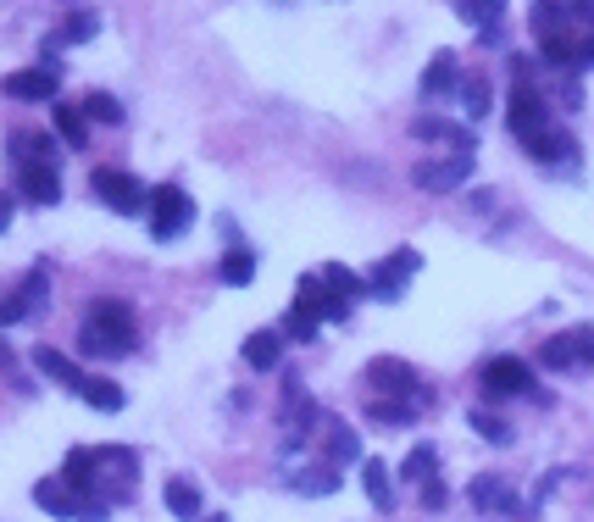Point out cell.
Here are the masks:
<instances>
[{
  "label": "cell",
  "instance_id": "obj_1",
  "mask_svg": "<svg viewBox=\"0 0 594 522\" xmlns=\"http://www.w3.org/2000/svg\"><path fill=\"white\" fill-rule=\"evenodd\" d=\"M534 39L550 67H594V12L589 7H534Z\"/></svg>",
  "mask_w": 594,
  "mask_h": 522
},
{
  "label": "cell",
  "instance_id": "obj_2",
  "mask_svg": "<svg viewBox=\"0 0 594 522\" xmlns=\"http://www.w3.org/2000/svg\"><path fill=\"white\" fill-rule=\"evenodd\" d=\"M505 123H512V134L528 145L534 161H561V156L578 150L567 134L550 128V106H545V95L534 90V83H517V90H512V101H505Z\"/></svg>",
  "mask_w": 594,
  "mask_h": 522
},
{
  "label": "cell",
  "instance_id": "obj_3",
  "mask_svg": "<svg viewBox=\"0 0 594 522\" xmlns=\"http://www.w3.org/2000/svg\"><path fill=\"white\" fill-rule=\"evenodd\" d=\"M83 356H101V362H117L139 344V328H134V306L128 300H95L90 317H83Z\"/></svg>",
  "mask_w": 594,
  "mask_h": 522
},
{
  "label": "cell",
  "instance_id": "obj_4",
  "mask_svg": "<svg viewBox=\"0 0 594 522\" xmlns=\"http://www.w3.org/2000/svg\"><path fill=\"white\" fill-rule=\"evenodd\" d=\"M34 500H39L50 517H61V522H106V517H112L106 500L78 495L67 478H39V484H34Z\"/></svg>",
  "mask_w": 594,
  "mask_h": 522
},
{
  "label": "cell",
  "instance_id": "obj_5",
  "mask_svg": "<svg viewBox=\"0 0 594 522\" xmlns=\"http://www.w3.org/2000/svg\"><path fill=\"white\" fill-rule=\"evenodd\" d=\"M472 156H478V150H445V156L416 161V167H411V184H416L422 195H450V190H461V184L472 179Z\"/></svg>",
  "mask_w": 594,
  "mask_h": 522
},
{
  "label": "cell",
  "instance_id": "obj_6",
  "mask_svg": "<svg viewBox=\"0 0 594 522\" xmlns=\"http://www.w3.org/2000/svg\"><path fill=\"white\" fill-rule=\"evenodd\" d=\"M367 378H373V389H384L389 400H400V406H422V400H434V389L422 384L416 373H411V362H400V356H378V362H367Z\"/></svg>",
  "mask_w": 594,
  "mask_h": 522
},
{
  "label": "cell",
  "instance_id": "obj_7",
  "mask_svg": "<svg viewBox=\"0 0 594 522\" xmlns=\"http://www.w3.org/2000/svg\"><path fill=\"white\" fill-rule=\"evenodd\" d=\"M190 223H195V201H190L179 184L150 190V234H156V239H179Z\"/></svg>",
  "mask_w": 594,
  "mask_h": 522
},
{
  "label": "cell",
  "instance_id": "obj_8",
  "mask_svg": "<svg viewBox=\"0 0 594 522\" xmlns=\"http://www.w3.org/2000/svg\"><path fill=\"white\" fill-rule=\"evenodd\" d=\"M539 362L550 373H572V367H594V328H572V333H550L539 344Z\"/></svg>",
  "mask_w": 594,
  "mask_h": 522
},
{
  "label": "cell",
  "instance_id": "obj_9",
  "mask_svg": "<svg viewBox=\"0 0 594 522\" xmlns=\"http://www.w3.org/2000/svg\"><path fill=\"white\" fill-rule=\"evenodd\" d=\"M95 195L112 206V212H123V217H134V212H145V184L134 179V172H117V167H95Z\"/></svg>",
  "mask_w": 594,
  "mask_h": 522
},
{
  "label": "cell",
  "instance_id": "obj_10",
  "mask_svg": "<svg viewBox=\"0 0 594 522\" xmlns=\"http://www.w3.org/2000/svg\"><path fill=\"white\" fill-rule=\"evenodd\" d=\"M478 384H483V395H534V373L523 356H489Z\"/></svg>",
  "mask_w": 594,
  "mask_h": 522
},
{
  "label": "cell",
  "instance_id": "obj_11",
  "mask_svg": "<svg viewBox=\"0 0 594 522\" xmlns=\"http://www.w3.org/2000/svg\"><path fill=\"white\" fill-rule=\"evenodd\" d=\"M422 268V256L416 250H395L389 261H378V268L367 273V290L378 295V300H400L405 295V279Z\"/></svg>",
  "mask_w": 594,
  "mask_h": 522
},
{
  "label": "cell",
  "instance_id": "obj_12",
  "mask_svg": "<svg viewBox=\"0 0 594 522\" xmlns=\"http://www.w3.org/2000/svg\"><path fill=\"white\" fill-rule=\"evenodd\" d=\"M0 90H7L12 101H56L61 95V72L56 67H23V72L0 78Z\"/></svg>",
  "mask_w": 594,
  "mask_h": 522
},
{
  "label": "cell",
  "instance_id": "obj_13",
  "mask_svg": "<svg viewBox=\"0 0 594 522\" xmlns=\"http://www.w3.org/2000/svg\"><path fill=\"white\" fill-rule=\"evenodd\" d=\"M95 34H101V12H90V7H78V12H67L61 34H56V39H45V67H56L50 56H56L61 45H83V39H95Z\"/></svg>",
  "mask_w": 594,
  "mask_h": 522
},
{
  "label": "cell",
  "instance_id": "obj_14",
  "mask_svg": "<svg viewBox=\"0 0 594 522\" xmlns=\"http://www.w3.org/2000/svg\"><path fill=\"white\" fill-rule=\"evenodd\" d=\"M34 367L50 378V384H61V389H72V395H83V384H90V373H78L61 351H56V344H39V351H34Z\"/></svg>",
  "mask_w": 594,
  "mask_h": 522
},
{
  "label": "cell",
  "instance_id": "obj_15",
  "mask_svg": "<svg viewBox=\"0 0 594 522\" xmlns=\"http://www.w3.org/2000/svg\"><path fill=\"white\" fill-rule=\"evenodd\" d=\"M18 195L34 201V206H56V201H61V179H56V167H23V172H18Z\"/></svg>",
  "mask_w": 594,
  "mask_h": 522
},
{
  "label": "cell",
  "instance_id": "obj_16",
  "mask_svg": "<svg viewBox=\"0 0 594 522\" xmlns=\"http://www.w3.org/2000/svg\"><path fill=\"white\" fill-rule=\"evenodd\" d=\"M450 90H461V67H456L450 50H439V56L429 61V72H422V95L439 101V95H450Z\"/></svg>",
  "mask_w": 594,
  "mask_h": 522
},
{
  "label": "cell",
  "instance_id": "obj_17",
  "mask_svg": "<svg viewBox=\"0 0 594 522\" xmlns=\"http://www.w3.org/2000/svg\"><path fill=\"white\" fill-rule=\"evenodd\" d=\"M278 356H284V333H278V328H262V333L244 339V362L256 367V373H273Z\"/></svg>",
  "mask_w": 594,
  "mask_h": 522
},
{
  "label": "cell",
  "instance_id": "obj_18",
  "mask_svg": "<svg viewBox=\"0 0 594 522\" xmlns=\"http://www.w3.org/2000/svg\"><path fill=\"white\" fill-rule=\"evenodd\" d=\"M411 134H416V139H445L450 150H478V139H472L467 128L445 123V117H416V123H411Z\"/></svg>",
  "mask_w": 594,
  "mask_h": 522
},
{
  "label": "cell",
  "instance_id": "obj_19",
  "mask_svg": "<svg viewBox=\"0 0 594 522\" xmlns=\"http://www.w3.org/2000/svg\"><path fill=\"white\" fill-rule=\"evenodd\" d=\"M472 506H483V511H517V500H512V489H505V478H494V473H483V478H472Z\"/></svg>",
  "mask_w": 594,
  "mask_h": 522
},
{
  "label": "cell",
  "instance_id": "obj_20",
  "mask_svg": "<svg viewBox=\"0 0 594 522\" xmlns=\"http://www.w3.org/2000/svg\"><path fill=\"white\" fill-rule=\"evenodd\" d=\"M362 489H367V500L378 511H395V478H389L384 462H362Z\"/></svg>",
  "mask_w": 594,
  "mask_h": 522
},
{
  "label": "cell",
  "instance_id": "obj_21",
  "mask_svg": "<svg viewBox=\"0 0 594 522\" xmlns=\"http://www.w3.org/2000/svg\"><path fill=\"white\" fill-rule=\"evenodd\" d=\"M167 511H173L179 522H201V489L190 478H173L167 484Z\"/></svg>",
  "mask_w": 594,
  "mask_h": 522
},
{
  "label": "cell",
  "instance_id": "obj_22",
  "mask_svg": "<svg viewBox=\"0 0 594 522\" xmlns=\"http://www.w3.org/2000/svg\"><path fill=\"white\" fill-rule=\"evenodd\" d=\"M328 462H333V467L362 462V440H356V428H345V422H333V428H328Z\"/></svg>",
  "mask_w": 594,
  "mask_h": 522
},
{
  "label": "cell",
  "instance_id": "obj_23",
  "mask_svg": "<svg viewBox=\"0 0 594 522\" xmlns=\"http://www.w3.org/2000/svg\"><path fill=\"white\" fill-rule=\"evenodd\" d=\"M217 273H222V284H233V290H244L250 279H256V256H250L244 245H233V250L222 256V268H217Z\"/></svg>",
  "mask_w": 594,
  "mask_h": 522
},
{
  "label": "cell",
  "instance_id": "obj_24",
  "mask_svg": "<svg viewBox=\"0 0 594 522\" xmlns=\"http://www.w3.org/2000/svg\"><path fill=\"white\" fill-rule=\"evenodd\" d=\"M83 400H90L95 411H123L128 406V389L112 384V378H90V384H83Z\"/></svg>",
  "mask_w": 594,
  "mask_h": 522
},
{
  "label": "cell",
  "instance_id": "obj_25",
  "mask_svg": "<svg viewBox=\"0 0 594 522\" xmlns=\"http://www.w3.org/2000/svg\"><path fill=\"white\" fill-rule=\"evenodd\" d=\"M411 484H434L439 478V451L434 445H411V456H405V467H400Z\"/></svg>",
  "mask_w": 594,
  "mask_h": 522
},
{
  "label": "cell",
  "instance_id": "obj_26",
  "mask_svg": "<svg viewBox=\"0 0 594 522\" xmlns=\"http://www.w3.org/2000/svg\"><path fill=\"white\" fill-rule=\"evenodd\" d=\"M456 95H461V112H467V117L478 123V117L489 112V78H483V72H467Z\"/></svg>",
  "mask_w": 594,
  "mask_h": 522
},
{
  "label": "cell",
  "instance_id": "obj_27",
  "mask_svg": "<svg viewBox=\"0 0 594 522\" xmlns=\"http://www.w3.org/2000/svg\"><path fill=\"white\" fill-rule=\"evenodd\" d=\"M295 489H300V495H333V489H339V467H333V462H317V467L295 473Z\"/></svg>",
  "mask_w": 594,
  "mask_h": 522
},
{
  "label": "cell",
  "instance_id": "obj_28",
  "mask_svg": "<svg viewBox=\"0 0 594 522\" xmlns=\"http://www.w3.org/2000/svg\"><path fill=\"white\" fill-rule=\"evenodd\" d=\"M56 134L67 145H83V134H90V117H83V106H56Z\"/></svg>",
  "mask_w": 594,
  "mask_h": 522
},
{
  "label": "cell",
  "instance_id": "obj_29",
  "mask_svg": "<svg viewBox=\"0 0 594 522\" xmlns=\"http://www.w3.org/2000/svg\"><path fill=\"white\" fill-rule=\"evenodd\" d=\"M467 23H478L483 34H494V23L505 18V7H500V0H478V7H472V0H461V7H456Z\"/></svg>",
  "mask_w": 594,
  "mask_h": 522
},
{
  "label": "cell",
  "instance_id": "obj_30",
  "mask_svg": "<svg viewBox=\"0 0 594 522\" xmlns=\"http://www.w3.org/2000/svg\"><path fill=\"white\" fill-rule=\"evenodd\" d=\"M317 322H328V317H322L317 306H300V300H295V306H289V317H284V333L311 339V333H317Z\"/></svg>",
  "mask_w": 594,
  "mask_h": 522
},
{
  "label": "cell",
  "instance_id": "obj_31",
  "mask_svg": "<svg viewBox=\"0 0 594 522\" xmlns=\"http://www.w3.org/2000/svg\"><path fill=\"white\" fill-rule=\"evenodd\" d=\"M378 428H411L416 422V411L411 406H400V400H373V411H367Z\"/></svg>",
  "mask_w": 594,
  "mask_h": 522
},
{
  "label": "cell",
  "instance_id": "obj_32",
  "mask_svg": "<svg viewBox=\"0 0 594 522\" xmlns=\"http://www.w3.org/2000/svg\"><path fill=\"white\" fill-rule=\"evenodd\" d=\"M467 422H472V428L483 433V440H489V445H505V440H512V428H505V422H500V417H494L489 406H478V411H467Z\"/></svg>",
  "mask_w": 594,
  "mask_h": 522
},
{
  "label": "cell",
  "instance_id": "obj_33",
  "mask_svg": "<svg viewBox=\"0 0 594 522\" xmlns=\"http://www.w3.org/2000/svg\"><path fill=\"white\" fill-rule=\"evenodd\" d=\"M83 117H95V123H123V101L106 95V90H95L90 101H83Z\"/></svg>",
  "mask_w": 594,
  "mask_h": 522
},
{
  "label": "cell",
  "instance_id": "obj_34",
  "mask_svg": "<svg viewBox=\"0 0 594 522\" xmlns=\"http://www.w3.org/2000/svg\"><path fill=\"white\" fill-rule=\"evenodd\" d=\"M322 279H328V290H333V295H339V300H356V295H362V290H367V284H362V279H356V273H351V268H339V261H333V268H328V273H322Z\"/></svg>",
  "mask_w": 594,
  "mask_h": 522
},
{
  "label": "cell",
  "instance_id": "obj_35",
  "mask_svg": "<svg viewBox=\"0 0 594 522\" xmlns=\"http://www.w3.org/2000/svg\"><path fill=\"white\" fill-rule=\"evenodd\" d=\"M18 300H23L28 311H39V306H45V273H28L23 290H18Z\"/></svg>",
  "mask_w": 594,
  "mask_h": 522
},
{
  "label": "cell",
  "instance_id": "obj_36",
  "mask_svg": "<svg viewBox=\"0 0 594 522\" xmlns=\"http://www.w3.org/2000/svg\"><path fill=\"white\" fill-rule=\"evenodd\" d=\"M422 506H429V511H445V484H439V478L422 484Z\"/></svg>",
  "mask_w": 594,
  "mask_h": 522
},
{
  "label": "cell",
  "instance_id": "obj_37",
  "mask_svg": "<svg viewBox=\"0 0 594 522\" xmlns=\"http://www.w3.org/2000/svg\"><path fill=\"white\" fill-rule=\"evenodd\" d=\"M7 223H12V201H7V195H0V228H7Z\"/></svg>",
  "mask_w": 594,
  "mask_h": 522
}]
</instances>
